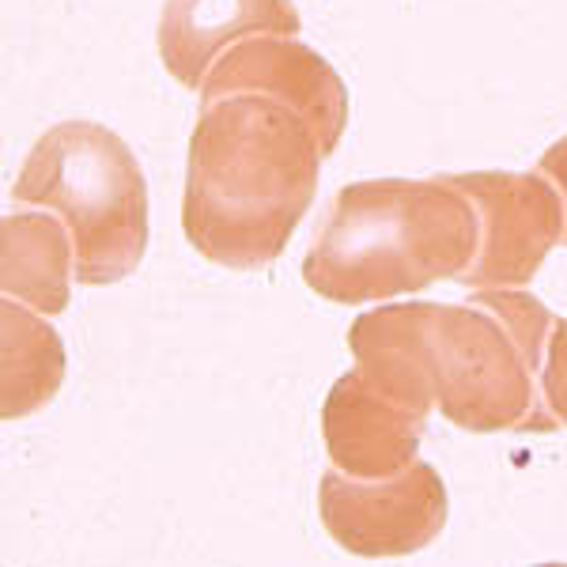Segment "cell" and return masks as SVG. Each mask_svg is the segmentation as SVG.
Here are the masks:
<instances>
[{
    "mask_svg": "<svg viewBox=\"0 0 567 567\" xmlns=\"http://www.w3.org/2000/svg\"><path fill=\"white\" fill-rule=\"evenodd\" d=\"M537 171H542V175L553 182L556 189H560V197H564V205H567V136H564V141H556L553 148L542 155ZM564 246H567V231H564Z\"/></svg>",
    "mask_w": 567,
    "mask_h": 567,
    "instance_id": "4fadbf2b",
    "label": "cell"
},
{
    "mask_svg": "<svg viewBox=\"0 0 567 567\" xmlns=\"http://www.w3.org/2000/svg\"><path fill=\"white\" fill-rule=\"evenodd\" d=\"M0 318H4L0 416L20 420L39 413L45 401H53V393L61 390V379H65V344L53 333V326H45L31 310H23L16 299H4Z\"/></svg>",
    "mask_w": 567,
    "mask_h": 567,
    "instance_id": "8fae6325",
    "label": "cell"
},
{
    "mask_svg": "<svg viewBox=\"0 0 567 567\" xmlns=\"http://www.w3.org/2000/svg\"><path fill=\"white\" fill-rule=\"evenodd\" d=\"M427 432V413L390 398L360 371L333 382L322 409V435L333 470L349 477H393L416 462L420 439Z\"/></svg>",
    "mask_w": 567,
    "mask_h": 567,
    "instance_id": "ba28073f",
    "label": "cell"
},
{
    "mask_svg": "<svg viewBox=\"0 0 567 567\" xmlns=\"http://www.w3.org/2000/svg\"><path fill=\"white\" fill-rule=\"evenodd\" d=\"M326 534L352 556L420 553L446 526V484L427 462H413L393 477H349L333 470L318 484Z\"/></svg>",
    "mask_w": 567,
    "mask_h": 567,
    "instance_id": "8992f818",
    "label": "cell"
},
{
    "mask_svg": "<svg viewBox=\"0 0 567 567\" xmlns=\"http://www.w3.org/2000/svg\"><path fill=\"white\" fill-rule=\"evenodd\" d=\"M326 148L296 106L261 91L200 103L189 136L182 231L205 261L265 269L318 194Z\"/></svg>",
    "mask_w": 567,
    "mask_h": 567,
    "instance_id": "7a4b0ae2",
    "label": "cell"
},
{
    "mask_svg": "<svg viewBox=\"0 0 567 567\" xmlns=\"http://www.w3.org/2000/svg\"><path fill=\"white\" fill-rule=\"evenodd\" d=\"M12 200L65 219L76 246V284H117L144 261L148 182L130 144L106 125H53L27 155Z\"/></svg>",
    "mask_w": 567,
    "mask_h": 567,
    "instance_id": "277c9868",
    "label": "cell"
},
{
    "mask_svg": "<svg viewBox=\"0 0 567 567\" xmlns=\"http://www.w3.org/2000/svg\"><path fill=\"white\" fill-rule=\"evenodd\" d=\"M477 243V208L446 175L352 182L310 243L303 280L329 303H379L458 280Z\"/></svg>",
    "mask_w": 567,
    "mask_h": 567,
    "instance_id": "3957f363",
    "label": "cell"
},
{
    "mask_svg": "<svg viewBox=\"0 0 567 567\" xmlns=\"http://www.w3.org/2000/svg\"><path fill=\"white\" fill-rule=\"evenodd\" d=\"M545 401L553 409V416L567 427V318H556L553 337H548V352H545Z\"/></svg>",
    "mask_w": 567,
    "mask_h": 567,
    "instance_id": "7c38bea8",
    "label": "cell"
},
{
    "mask_svg": "<svg viewBox=\"0 0 567 567\" xmlns=\"http://www.w3.org/2000/svg\"><path fill=\"white\" fill-rule=\"evenodd\" d=\"M254 34H299L291 0H167L159 58L182 87L197 91L219 53Z\"/></svg>",
    "mask_w": 567,
    "mask_h": 567,
    "instance_id": "9c48e42d",
    "label": "cell"
},
{
    "mask_svg": "<svg viewBox=\"0 0 567 567\" xmlns=\"http://www.w3.org/2000/svg\"><path fill=\"white\" fill-rule=\"evenodd\" d=\"M553 310L511 288H473L465 303H398L349 329L355 371L390 398L473 435L556 432L545 401Z\"/></svg>",
    "mask_w": 567,
    "mask_h": 567,
    "instance_id": "6da1fadb",
    "label": "cell"
},
{
    "mask_svg": "<svg viewBox=\"0 0 567 567\" xmlns=\"http://www.w3.org/2000/svg\"><path fill=\"white\" fill-rule=\"evenodd\" d=\"M235 91H261L296 106L318 133L326 155L337 152L349 125V91L341 76L310 45L296 42V34H254L219 53L200 84V103Z\"/></svg>",
    "mask_w": 567,
    "mask_h": 567,
    "instance_id": "52a82bcc",
    "label": "cell"
},
{
    "mask_svg": "<svg viewBox=\"0 0 567 567\" xmlns=\"http://www.w3.org/2000/svg\"><path fill=\"white\" fill-rule=\"evenodd\" d=\"M0 235V288L4 299L27 303L53 318L69 307L72 277H76V246L65 219L50 208L42 213L4 216Z\"/></svg>",
    "mask_w": 567,
    "mask_h": 567,
    "instance_id": "30bf717a",
    "label": "cell"
},
{
    "mask_svg": "<svg viewBox=\"0 0 567 567\" xmlns=\"http://www.w3.org/2000/svg\"><path fill=\"white\" fill-rule=\"evenodd\" d=\"M473 200L481 219L477 258L462 272V288H526L567 231L560 189L537 175L511 171H462L446 175Z\"/></svg>",
    "mask_w": 567,
    "mask_h": 567,
    "instance_id": "5b68a950",
    "label": "cell"
}]
</instances>
